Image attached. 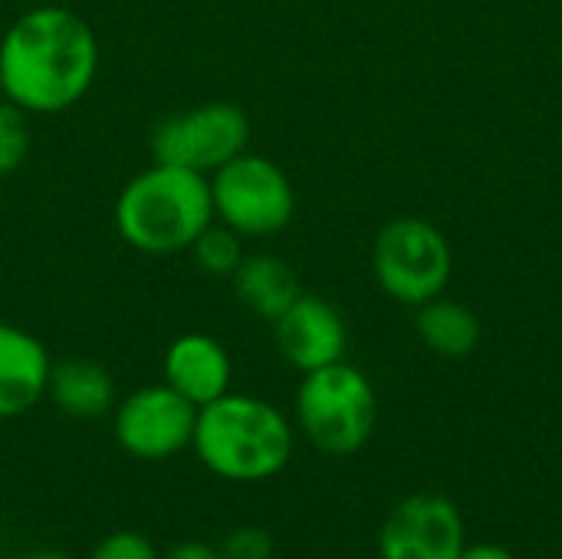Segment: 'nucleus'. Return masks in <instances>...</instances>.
Segmentation results:
<instances>
[{
  "label": "nucleus",
  "mask_w": 562,
  "mask_h": 559,
  "mask_svg": "<svg viewBox=\"0 0 562 559\" xmlns=\"http://www.w3.org/2000/svg\"><path fill=\"white\" fill-rule=\"evenodd\" d=\"M191 448L211 474L257 484L290 465L293 428L277 405L227 392L198 409Z\"/></svg>",
  "instance_id": "7ed1b4c3"
},
{
  "label": "nucleus",
  "mask_w": 562,
  "mask_h": 559,
  "mask_svg": "<svg viewBox=\"0 0 562 559\" xmlns=\"http://www.w3.org/2000/svg\"><path fill=\"white\" fill-rule=\"evenodd\" d=\"M161 559H224L217 550H211L207 544H178L175 550H168Z\"/></svg>",
  "instance_id": "aec40b11"
},
{
  "label": "nucleus",
  "mask_w": 562,
  "mask_h": 559,
  "mask_svg": "<svg viewBox=\"0 0 562 559\" xmlns=\"http://www.w3.org/2000/svg\"><path fill=\"white\" fill-rule=\"evenodd\" d=\"M224 559H270L273 557V540L267 530H257V527H240L234 530L227 540H224Z\"/></svg>",
  "instance_id": "6ab92c4d"
},
{
  "label": "nucleus",
  "mask_w": 562,
  "mask_h": 559,
  "mask_svg": "<svg viewBox=\"0 0 562 559\" xmlns=\"http://www.w3.org/2000/svg\"><path fill=\"white\" fill-rule=\"evenodd\" d=\"M464 547V517L438 494L405 497L379 534L382 559H461Z\"/></svg>",
  "instance_id": "1a4fd4ad"
},
{
  "label": "nucleus",
  "mask_w": 562,
  "mask_h": 559,
  "mask_svg": "<svg viewBox=\"0 0 562 559\" xmlns=\"http://www.w3.org/2000/svg\"><path fill=\"white\" fill-rule=\"evenodd\" d=\"M49 369L46 346L33 333L0 320V418H20L46 399Z\"/></svg>",
  "instance_id": "f8f14e48"
},
{
  "label": "nucleus",
  "mask_w": 562,
  "mask_h": 559,
  "mask_svg": "<svg viewBox=\"0 0 562 559\" xmlns=\"http://www.w3.org/2000/svg\"><path fill=\"white\" fill-rule=\"evenodd\" d=\"M30 155V115L13 105L10 99H0V178L13 175Z\"/></svg>",
  "instance_id": "f3484780"
},
{
  "label": "nucleus",
  "mask_w": 562,
  "mask_h": 559,
  "mask_svg": "<svg viewBox=\"0 0 562 559\" xmlns=\"http://www.w3.org/2000/svg\"><path fill=\"white\" fill-rule=\"evenodd\" d=\"M95 72V30L69 7H30L0 36V92L26 115L72 109L92 89Z\"/></svg>",
  "instance_id": "f257e3e1"
},
{
  "label": "nucleus",
  "mask_w": 562,
  "mask_h": 559,
  "mask_svg": "<svg viewBox=\"0 0 562 559\" xmlns=\"http://www.w3.org/2000/svg\"><path fill=\"white\" fill-rule=\"evenodd\" d=\"M296 422L310 445L326 455H356L375 432L379 399L366 372L346 359L303 372L296 389Z\"/></svg>",
  "instance_id": "20e7f679"
},
{
  "label": "nucleus",
  "mask_w": 562,
  "mask_h": 559,
  "mask_svg": "<svg viewBox=\"0 0 562 559\" xmlns=\"http://www.w3.org/2000/svg\"><path fill=\"white\" fill-rule=\"evenodd\" d=\"M451 270V244L425 217H392L372 244V273L395 303L422 306L441 297Z\"/></svg>",
  "instance_id": "423d86ee"
},
{
  "label": "nucleus",
  "mask_w": 562,
  "mask_h": 559,
  "mask_svg": "<svg viewBox=\"0 0 562 559\" xmlns=\"http://www.w3.org/2000/svg\"><path fill=\"white\" fill-rule=\"evenodd\" d=\"M165 385L184 395L194 409L231 392V356L207 333H184L165 349Z\"/></svg>",
  "instance_id": "9b49d317"
},
{
  "label": "nucleus",
  "mask_w": 562,
  "mask_h": 559,
  "mask_svg": "<svg viewBox=\"0 0 562 559\" xmlns=\"http://www.w3.org/2000/svg\"><path fill=\"white\" fill-rule=\"evenodd\" d=\"M198 409L171 385H142L115 409V441L125 455L142 461H165L181 455L194 438Z\"/></svg>",
  "instance_id": "6e6552de"
},
{
  "label": "nucleus",
  "mask_w": 562,
  "mask_h": 559,
  "mask_svg": "<svg viewBox=\"0 0 562 559\" xmlns=\"http://www.w3.org/2000/svg\"><path fill=\"white\" fill-rule=\"evenodd\" d=\"M46 395L63 415L92 422L115 405V382L105 366L92 359H63L49 369Z\"/></svg>",
  "instance_id": "4468645a"
},
{
  "label": "nucleus",
  "mask_w": 562,
  "mask_h": 559,
  "mask_svg": "<svg viewBox=\"0 0 562 559\" xmlns=\"http://www.w3.org/2000/svg\"><path fill=\"white\" fill-rule=\"evenodd\" d=\"M20 559H69V557H63V554H49V550H40V554H26V557H20Z\"/></svg>",
  "instance_id": "4be33fe9"
},
{
  "label": "nucleus",
  "mask_w": 562,
  "mask_h": 559,
  "mask_svg": "<svg viewBox=\"0 0 562 559\" xmlns=\"http://www.w3.org/2000/svg\"><path fill=\"white\" fill-rule=\"evenodd\" d=\"M89 559H158V554L148 537L135 534V530H115L99 540V547L92 550Z\"/></svg>",
  "instance_id": "a211bd4d"
},
{
  "label": "nucleus",
  "mask_w": 562,
  "mask_h": 559,
  "mask_svg": "<svg viewBox=\"0 0 562 559\" xmlns=\"http://www.w3.org/2000/svg\"><path fill=\"white\" fill-rule=\"evenodd\" d=\"M461 559H517L507 547H497V544H471L464 547Z\"/></svg>",
  "instance_id": "412c9836"
},
{
  "label": "nucleus",
  "mask_w": 562,
  "mask_h": 559,
  "mask_svg": "<svg viewBox=\"0 0 562 559\" xmlns=\"http://www.w3.org/2000/svg\"><path fill=\"white\" fill-rule=\"evenodd\" d=\"M211 221L214 204L207 178L165 161H151L145 171L128 178L115 198L119 237L148 257L191 250Z\"/></svg>",
  "instance_id": "f03ea898"
},
{
  "label": "nucleus",
  "mask_w": 562,
  "mask_h": 559,
  "mask_svg": "<svg viewBox=\"0 0 562 559\" xmlns=\"http://www.w3.org/2000/svg\"><path fill=\"white\" fill-rule=\"evenodd\" d=\"M244 237L221 221H211L191 244V257L207 277H231L244 260Z\"/></svg>",
  "instance_id": "dca6fc26"
},
{
  "label": "nucleus",
  "mask_w": 562,
  "mask_h": 559,
  "mask_svg": "<svg viewBox=\"0 0 562 559\" xmlns=\"http://www.w3.org/2000/svg\"><path fill=\"white\" fill-rule=\"evenodd\" d=\"M214 221L240 237H273L296 214V191L290 175L267 155L240 152L211 178Z\"/></svg>",
  "instance_id": "39448f33"
},
{
  "label": "nucleus",
  "mask_w": 562,
  "mask_h": 559,
  "mask_svg": "<svg viewBox=\"0 0 562 559\" xmlns=\"http://www.w3.org/2000/svg\"><path fill=\"white\" fill-rule=\"evenodd\" d=\"M250 119L234 102H201L161 119L148 138L151 158L211 178L221 165L247 152Z\"/></svg>",
  "instance_id": "0eeeda50"
},
{
  "label": "nucleus",
  "mask_w": 562,
  "mask_h": 559,
  "mask_svg": "<svg viewBox=\"0 0 562 559\" xmlns=\"http://www.w3.org/2000/svg\"><path fill=\"white\" fill-rule=\"evenodd\" d=\"M273 343L286 366H293L296 372H313L346 359L349 329L342 313L329 300L316 293H300L273 320Z\"/></svg>",
  "instance_id": "9d476101"
},
{
  "label": "nucleus",
  "mask_w": 562,
  "mask_h": 559,
  "mask_svg": "<svg viewBox=\"0 0 562 559\" xmlns=\"http://www.w3.org/2000/svg\"><path fill=\"white\" fill-rule=\"evenodd\" d=\"M237 300L260 320L273 323L303 290L293 267L277 254H244L240 267L231 273Z\"/></svg>",
  "instance_id": "ddd939ff"
},
{
  "label": "nucleus",
  "mask_w": 562,
  "mask_h": 559,
  "mask_svg": "<svg viewBox=\"0 0 562 559\" xmlns=\"http://www.w3.org/2000/svg\"><path fill=\"white\" fill-rule=\"evenodd\" d=\"M415 329L418 339L445 359H461L471 356L481 343V320L471 306L458 303V300H445L435 297L422 306H415Z\"/></svg>",
  "instance_id": "2eb2a0df"
}]
</instances>
